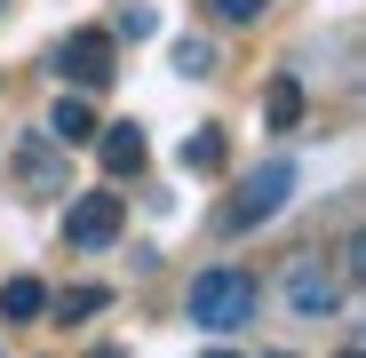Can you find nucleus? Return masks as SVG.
Wrapping results in <instances>:
<instances>
[{
  "label": "nucleus",
  "mask_w": 366,
  "mask_h": 358,
  "mask_svg": "<svg viewBox=\"0 0 366 358\" xmlns=\"http://www.w3.org/2000/svg\"><path fill=\"white\" fill-rule=\"evenodd\" d=\"M192 319L207 327V334H239L255 311H263V287H255V271H239V263H215V271H199L192 279Z\"/></svg>",
  "instance_id": "f257e3e1"
},
{
  "label": "nucleus",
  "mask_w": 366,
  "mask_h": 358,
  "mask_svg": "<svg viewBox=\"0 0 366 358\" xmlns=\"http://www.w3.org/2000/svg\"><path fill=\"white\" fill-rule=\"evenodd\" d=\"M287 192H295V167L287 159H263L247 184H239L231 199H223V215H215V231H255V223H271L279 207H287Z\"/></svg>",
  "instance_id": "f03ea898"
},
{
  "label": "nucleus",
  "mask_w": 366,
  "mask_h": 358,
  "mask_svg": "<svg viewBox=\"0 0 366 358\" xmlns=\"http://www.w3.org/2000/svg\"><path fill=\"white\" fill-rule=\"evenodd\" d=\"M119 231H128V199H119V192H80L64 207V247L72 255H104Z\"/></svg>",
  "instance_id": "7ed1b4c3"
},
{
  "label": "nucleus",
  "mask_w": 366,
  "mask_h": 358,
  "mask_svg": "<svg viewBox=\"0 0 366 358\" xmlns=\"http://www.w3.org/2000/svg\"><path fill=\"white\" fill-rule=\"evenodd\" d=\"M56 72H64L80 96H104L119 80V56H112V32H72L64 48H56Z\"/></svg>",
  "instance_id": "20e7f679"
},
{
  "label": "nucleus",
  "mask_w": 366,
  "mask_h": 358,
  "mask_svg": "<svg viewBox=\"0 0 366 358\" xmlns=\"http://www.w3.org/2000/svg\"><path fill=\"white\" fill-rule=\"evenodd\" d=\"M342 271H327L319 255H295L287 263V303H295V319H335L342 311Z\"/></svg>",
  "instance_id": "39448f33"
},
{
  "label": "nucleus",
  "mask_w": 366,
  "mask_h": 358,
  "mask_svg": "<svg viewBox=\"0 0 366 358\" xmlns=\"http://www.w3.org/2000/svg\"><path fill=\"white\" fill-rule=\"evenodd\" d=\"M88 144L104 151V175H112V184H119V175H144V159H152V144H144L136 119H112V128L96 119V136H88Z\"/></svg>",
  "instance_id": "423d86ee"
},
{
  "label": "nucleus",
  "mask_w": 366,
  "mask_h": 358,
  "mask_svg": "<svg viewBox=\"0 0 366 358\" xmlns=\"http://www.w3.org/2000/svg\"><path fill=\"white\" fill-rule=\"evenodd\" d=\"M263 119H271L279 136H302V80H295V72H279V80L263 88Z\"/></svg>",
  "instance_id": "0eeeda50"
},
{
  "label": "nucleus",
  "mask_w": 366,
  "mask_h": 358,
  "mask_svg": "<svg viewBox=\"0 0 366 358\" xmlns=\"http://www.w3.org/2000/svg\"><path fill=\"white\" fill-rule=\"evenodd\" d=\"M48 136L64 144V151H72V144H88V136H96V111H88V96H64V104H56V111H48Z\"/></svg>",
  "instance_id": "6e6552de"
},
{
  "label": "nucleus",
  "mask_w": 366,
  "mask_h": 358,
  "mask_svg": "<svg viewBox=\"0 0 366 358\" xmlns=\"http://www.w3.org/2000/svg\"><path fill=\"white\" fill-rule=\"evenodd\" d=\"M183 167H192V175H215L223 167V128H192V136H183V151H175Z\"/></svg>",
  "instance_id": "1a4fd4ad"
},
{
  "label": "nucleus",
  "mask_w": 366,
  "mask_h": 358,
  "mask_svg": "<svg viewBox=\"0 0 366 358\" xmlns=\"http://www.w3.org/2000/svg\"><path fill=\"white\" fill-rule=\"evenodd\" d=\"M0 311H9V319H40V311H48V287H40V279H24V271H16V279H9V287H0Z\"/></svg>",
  "instance_id": "9d476101"
},
{
  "label": "nucleus",
  "mask_w": 366,
  "mask_h": 358,
  "mask_svg": "<svg viewBox=\"0 0 366 358\" xmlns=\"http://www.w3.org/2000/svg\"><path fill=\"white\" fill-rule=\"evenodd\" d=\"M175 72H183V80H207V72H215V48H207V40H175Z\"/></svg>",
  "instance_id": "9b49d317"
},
{
  "label": "nucleus",
  "mask_w": 366,
  "mask_h": 358,
  "mask_svg": "<svg viewBox=\"0 0 366 358\" xmlns=\"http://www.w3.org/2000/svg\"><path fill=\"white\" fill-rule=\"evenodd\" d=\"M104 303H112L104 287H72V294H56V319L72 327V319H88V311H104Z\"/></svg>",
  "instance_id": "f8f14e48"
},
{
  "label": "nucleus",
  "mask_w": 366,
  "mask_h": 358,
  "mask_svg": "<svg viewBox=\"0 0 366 358\" xmlns=\"http://www.w3.org/2000/svg\"><path fill=\"white\" fill-rule=\"evenodd\" d=\"M152 32H159V16H152V9H136V0L112 16V40H152Z\"/></svg>",
  "instance_id": "ddd939ff"
},
{
  "label": "nucleus",
  "mask_w": 366,
  "mask_h": 358,
  "mask_svg": "<svg viewBox=\"0 0 366 358\" xmlns=\"http://www.w3.org/2000/svg\"><path fill=\"white\" fill-rule=\"evenodd\" d=\"M24 184L32 192H64V167H56L48 151H24Z\"/></svg>",
  "instance_id": "4468645a"
},
{
  "label": "nucleus",
  "mask_w": 366,
  "mask_h": 358,
  "mask_svg": "<svg viewBox=\"0 0 366 358\" xmlns=\"http://www.w3.org/2000/svg\"><path fill=\"white\" fill-rule=\"evenodd\" d=\"M207 9H215L223 24H255V16H263V0H207Z\"/></svg>",
  "instance_id": "2eb2a0df"
},
{
  "label": "nucleus",
  "mask_w": 366,
  "mask_h": 358,
  "mask_svg": "<svg viewBox=\"0 0 366 358\" xmlns=\"http://www.w3.org/2000/svg\"><path fill=\"white\" fill-rule=\"evenodd\" d=\"M88 358H128V350H112V342H104V350H88Z\"/></svg>",
  "instance_id": "dca6fc26"
},
{
  "label": "nucleus",
  "mask_w": 366,
  "mask_h": 358,
  "mask_svg": "<svg viewBox=\"0 0 366 358\" xmlns=\"http://www.w3.org/2000/svg\"><path fill=\"white\" fill-rule=\"evenodd\" d=\"M207 358H239V350H207Z\"/></svg>",
  "instance_id": "f3484780"
},
{
  "label": "nucleus",
  "mask_w": 366,
  "mask_h": 358,
  "mask_svg": "<svg viewBox=\"0 0 366 358\" xmlns=\"http://www.w3.org/2000/svg\"><path fill=\"white\" fill-rule=\"evenodd\" d=\"M271 358H287V350H271Z\"/></svg>",
  "instance_id": "a211bd4d"
},
{
  "label": "nucleus",
  "mask_w": 366,
  "mask_h": 358,
  "mask_svg": "<svg viewBox=\"0 0 366 358\" xmlns=\"http://www.w3.org/2000/svg\"><path fill=\"white\" fill-rule=\"evenodd\" d=\"M342 358H358V350H342Z\"/></svg>",
  "instance_id": "6ab92c4d"
},
{
  "label": "nucleus",
  "mask_w": 366,
  "mask_h": 358,
  "mask_svg": "<svg viewBox=\"0 0 366 358\" xmlns=\"http://www.w3.org/2000/svg\"><path fill=\"white\" fill-rule=\"evenodd\" d=\"M0 9H9V0H0Z\"/></svg>",
  "instance_id": "aec40b11"
}]
</instances>
